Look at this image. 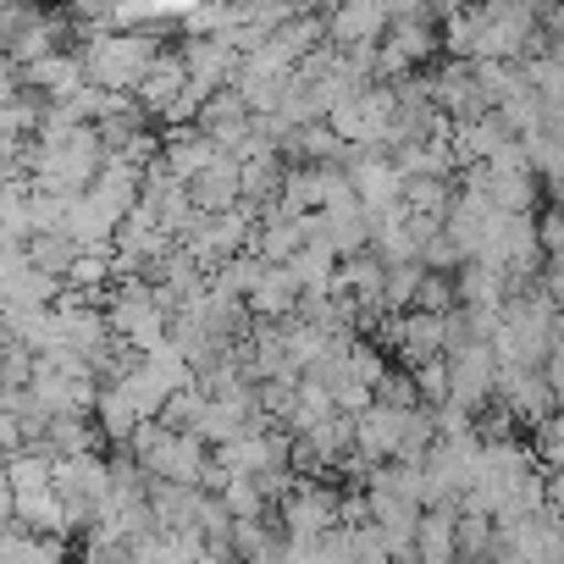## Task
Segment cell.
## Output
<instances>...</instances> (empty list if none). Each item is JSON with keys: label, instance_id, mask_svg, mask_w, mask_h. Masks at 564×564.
<instances>
[{"label": "cell", "instance_id": "9", "mask_svg": "<svg viewBox=\"0 0 564 564\" xmlns=\"http://www.w3.org/2000/svg\"><path fill=\"white\" fill-rule=\"evenodd\" d=\"M300 243H305V210L276 205V210L265 216V227H260V254H265V260H289Z\"/></svg>", "mask_w": 564, "mask_h": 564}, {"label": "cell", "instance_id": "2", "mask_svg": "<svg viewBox=\"0 0 564 564\" xmlns=\"http://www.w3.org/2000/svg\"><path fill=\"white\" fill-rule=\"evenodd\" d=\"M51 487H56V498L67 503L73 525H89V520H95V509H100V503H106V492H111V459H106L100 448L56 454Z\"/></svg>", "mask_w": 564, "mask_h": 564}, {"label": "cell", "instance_id": "8", "mask_svg": "<svg viewBox=\"0 0 564 564\" xmlns=\"http://www.w3.org/2000/svg\"><path fill=\"white\" fill-rule=\"evenodd\" d=\"M183 89H188V62L161 51V56L150 62V73L139 78V89H133V95H139V106H144L150 117H161V111H166V106H172Z\"/></svg>", "mask_w": 564, "mask_h": 564}, {"label": "cell", "instance_id": "7", "mask_svg": "<svg viewBox=\"0 0 564 564\" xmlns=\"http://www.w3.org/2000/svg\"><path fill=\"white\" fill-rule=\"evenodd\" d=\"M426 95H432V100H437V111H443V117H454V122L492 111V106L481 100V84H476V67H470V62H465V67H443V73L426 84Z\"/></svg>", "mask_w": 564, "mask_h": 564}, {"label": "cell", "instance_id": "10", "mask_svg": "<svg viewBox=\"0 0 564 564\" xmlns=\"http://www.w3.org/2000/svg\"><path fill=\"white\" fill-rule=\"evenodd\" d=\"M23 249H29V260H34L40 271H51V276H67V265H73V254H78L84 243H78L73 232H34Z\"/></svg>", "mask_w": 564, "mask_h": 564}, {"label": "cell", "instance_id": "3", "mask_svg": "<svg viewBox=\"0 0 564 564\" xmlns=\"http://www.w3.org/2000/svg\"><path fill=\"white\" fill-rule=\"evenodd\" d=\"M300 276L289 271V260H260V271H254V282H249V311L260 316V322H282V316H294L300 311Z\"/></svg>", "mask_w": 564, "mask_h": 564}, {"label": "cell", "instance_id": "17", "mask_svg": "<svg viewBox=\"0 0 564 564\" xmlns=\"http://www.w3.org/2000/svg\"><path fill=\"white\" fill-rule=\"evenodd\" d=\"M553 56H558V67H564V34H558V45H553Z\"/></svg>", "mask_w": 564, "mask_h": 564}, {"label": "cell", "instance_id": "1", "mask_svg": "<svg viewBox=\"0 0 564 564\" xmlns=\"http://www.w3.org/2000/svg\"><path fill=\"white\" fill-rule=\"evenodd\" d=\"M84 56V73L89 84H106V89H139V78L150 73V62L161 56L155 34L150 29H89V40L78 45Z\"/></svg>", "mask_w": 564, "mask_h": 564}, {"label": "cell", "instance_id": "16", "mask_svg": "<svg viewBox=\"0 0 564 564\" xmlns=\"http://www.w3.org/2000/svg\"><path fill=\"white\" fill-rule=\"evenodd\" d=\"M547 509L564 520V470H553V476H547Z\"/></svg>", "mask_w": 564, "mask_h": 564}, {"label": "cell", "instance_id": "15", "mask_svg": "<svg viewBox=\"0 0 564 564\" xmlns=\"http://www.w3.org/2000/svg\"><path fill=\"white\" fill-rule=\"evenodd\" d=\"M18 520V492H12V476H7V465H0V531H7Z\"/></svg>", "mask_w": 564, "mask_h": 564}, {"label": "cell", "instance_id": "12", "mask_svg": "<svg viewBox=\"0 0 564 564\" xmlns=\"http://www.w3.org/2000/svg\"><path fill=\"white\" fill-rule=\"evenodd\" d=\"M415 305H421V311H448V305H454V289H448L443 276H421V294H415Z\"/></svg>", "mask_w": 564, "mask_h": 564}, {"label": "cell", "instance_id": "13", "mask_svg": "<svg viewBox=\"0 0 564 564\" xmlns=\"http://www.w3.org/2000/svg\"><path fill=\"white\" fill-rule=\"evenodd\" d=\"M23 95V67L7 56V51H0V106H12Z\"/></svg>", "mask_w": 564, "mask_h": 564}, {"label": "cell", "instance_id": "5", "mask_svg": "<svg viewBox=\"0 0 564 564\" xmlns=\"http://www.w3.org/2000/svg\"><path fill=\"white\" fill-rule=\"evenodd\" d=\"M388 23H393V12H388V0H338V7L327 12V40L333 45H371V40H382L388 34Z\"/></svg>", "mask_w": 564, "mask_h": 564}, {"label": "cell", "instance_id": "6", "mask_svg": "<svg viewBox=\"0 0 564 564\" xmlns=\"http://www.w3.org/2000/svg\"><path fill=\"white\" fill-rule=\"evenodd\" d=\"M282 520H289L294 542H311V536H322L333 520H344V509H338V498H333L327 487H294L289 498H282Z\"/></svg>", "mask_w": 564, "mask_h": 564}, {"label": "cell", "instance_id": "14", "mask_svg": "<svg viewBox=\"0 0 564 564\" xmlns=\"http://www.w3.org/2000/svg\"><path fill=\"white\" fill-rule=\"evenodd\" d=\"M542 371H547V388H553V404H564V344L542 360Z\"/></svg>", "mask_w": 564, "mask_h": 564}, {"label": "cell", "instance_id": "11", "mask_svg": "<svg viewBox=\"0 0 564 564\" xmlns=\"http://www.w3.org/2000/svg\"><path fill=\"white\" fill-rule=\"evenodd\" d=\"M454 520H459V514H448V503H437L432 514H421V525H415V553H421V558H454Z\"/></svg>", "mask_w": 564, "mask_h": 564}, {"label": "cell", "instance_id": "4", "mask_svg": "<svg viewBox=\"0 0 564 564\" xmlns=\"http://www.w3.org/2000/svg\"><path fill=\"white\" fill-rule=\"evenodd\" d=\"M393 349H399V360L410 371L437 360V355H448V311H415V316L393 322Z\"/></svg>", "mask_w": 564, "mask_h": 564}]
</instances>
